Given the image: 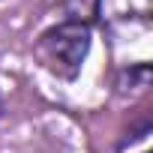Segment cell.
I'll return each mask as SVG.
<instances>
[{"label":"cell","instance_id":"obj_2","mask_svg":"<svg viewBox=\"0 0 153 153\" xmlns=\"http://www.w3.org/2000/svg\"><path fill=\"white\" fill-rule=\"evenodd\" d=\"M99 12L108 15V18H114V21L132 18V15L147 18V12H150V0H99Z\"/></svg>","mask_w":153,"mask_h":153},{"label":"cell","instance_id":"obj_3","mask_svg":"<svg viewBox=\"0 0 153 153\" xmlns=\"http://www.w3.org/2000/svg\"><path fill=\"white\" fill-rule=\"evenodd\" d=\"M60 12V21H78L90 27V21L99 15V0H63Z\"/></svg>","mask_w":153,"mask_h":153},{"label":"cell","instance_id":"obj_1","mask_svg":"<svg viewBox=\"0 0 153 153\" xmlns=\"http://www.w3.org/2000/svg\"><path fill=\"white\" fill-rule=\"evenodd\" d=\"M87 51H90V27L78 21H57L54 27L39 33L33 45V54L39 57V63L51 75L66 81H72L81 72Z\"/></svg>","mask_w":153,"mask_h":153}]
</instances>
